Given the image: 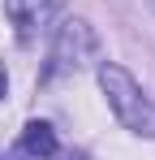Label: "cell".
Instances as JSON below:
<instances>
[{
  "label": "cell",
  "mask_w": 155,
  "mask_h": 160,
  "mask_svg": "<svg viewBox=\"0 0 155 160\" xmlns=\"http://www.w3.org/2000/svg\"><path fill=\"white\" fill-rule=\"evenodd\" d=\"M22 152L35 160H52L56 156V130H52L48 121H30L22 130Z\"/></svg>",
  "instance_id": "4"
},
{
  "label": "cell",
  "mask_w": 155,
  "mask_h": 160,
  "mask_svg": "<svg viewBox=\"0 0 155 160\" xmlns=\"http://www.w3.org/2000/svg\"><path fill=\"white\" fill-rule=\"evenodd\" d=\"M56 4H60V0H4V9H9V18H13L17 35H22V43L43 26V22H48L52 13H56Z\"/></svg>",
  "instance_id": "3"
},
{
  "label": "cell",
  "mask_w": 155,
  "mask_h": 160,
  "mask_svg": "<svg viewBox=\"0 0 155 160\" xmlns=\"http://www.w3.org/2000/svg\"><path fill=\"white\" fill-rule=\"evenodd\" d=\"M60 160H82V156H78V152H73V156H60Z\"/></svg>",
  "instance_id": "6"
},
{
  "label": "cell",
  "mask_w": 155,
  "mask_h": 160,
  "mask_svg": "<svg viewBox=\"0 0 155 160\" xmlns=\"http://www.w3.org/2000/svg\"><path fill=\"white\" fill-rule=\"evenodd\" d=\"M99 91L108 95V108L116 112V121L134 134H147L155 138V100L142 95V87L129 78L121 65H99Z\"/></svg>",
  "instance_id": "1"
},
{
  "label": "cell",
  "mask_w": 155,
  "mask_h": 160,
  "mask_svg": "<svg viewBox=\"0 0 155 160\" xmlns=\"http://www.w3.org/2000/svg\"><path fill=\"white\" fill-rule=\"evenodd\" d=\"M9 160H17V156H9Z\"/></svg>",
  "instance_id": "7"
},
{
  "label": "cell",
  "mask_w": 155,
  "mask_h": 160,
  "mask_svg": "<svg viewBox=\"0 0 155 160\" xmlns=\"http://www.w3.org/2000/svg\"><path fill=\"white\" fill-rule=\"evenodd\" d=\"M4 91H9V74H4V65H0V100H4Z\"/></svg>",
  "instance_id": "5"
},
{
  "label": "cell",
  "mask_w": 155,
  "mask_h": 160,
  "mask_svg": "<svg viewBox=\"0 0 155 160\" xmlns=\"http://www.w3.org/2000/svg\"><path fill=\"white\" fill-rule=\"evenodd\" d=\"M95 48H99V39H95L91 22L69 18L65 26L56 30V39H52V56H48V69H43V82H52V78H60V74L82 69L86 61H95Z\"/></svg>",
  "instance_id": "2"
}]
</instances>
